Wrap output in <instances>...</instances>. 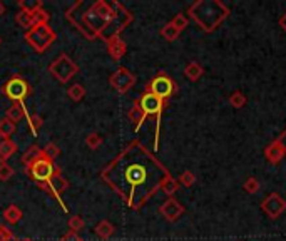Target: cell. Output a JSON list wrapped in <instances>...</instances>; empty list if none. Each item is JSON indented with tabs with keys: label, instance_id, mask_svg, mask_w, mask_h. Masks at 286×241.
<instances>
[{
	"label": "cell",
	"instance_id": "1",
	"mask_svg": "<svg viewBox=\"0 0 286 241\" xmlns=\"http://www.w3.org/2000/svg\"><path fill=\"white\" fill-rule=\"evenodd\" d=\"M169 171L139 142H132L102 171V179L127 203V206L139 209L161 189Z\"/></svg>",
	"mask_w": 286,
	"mask_h": 241
},
{
	"label": "cell",
	"instance_id": "2",
	"mask_svg": "<svg viewBox=\"0 0 286 241\" xmlns=\"http://www.w3.org/2000/svg\"><path fill=\"white\" fill-rule=\"evenodd\" d=\"M228 15L229 9L220 0H199L189 7V17L204 32H214Z\"/></svg>",
	"mask_w": 286,
	"mask_h": 241
},
{
	"label": "cell",
	"instance_id": "3",
	"mask_svg": "<svg viewBox=\"0 0 286 241\" xmlns=\"http://www.w3.org/2000/svg\"><path fill=\"white\" fill-rule=\"evenodd\" d=\"M139 107L142 109L144 116H154L157 119L156 124V136H154V149L157 148V142H159V126H161V112L164 109V101L159 99L157 95L151 94V92H144L141 95V99L137 101Z\"/></svg>",
	"mask_w": 286,
	"mask_h": 241
},
{
	"label": "cell",
	"instance_id": "4",
	"mask_svg": "<svg viewBox=\"0 0 286 241\" xmlns=\"http://www.w3.org/2000/svg\"><path fill=\"white\" fill-rule=\"evenodd\" d=\"M26 40L37 52H44L47 47L56 40V32L49 27V23H45V26L39 23V26H34L30 30H27Z\"/></svg>",
	"mask_w": 286,
	"mask_h": 241
},
{
	"label": "cell",
	"instance_id": "5",
	"mask_svg": "<svg viewBox=\"0 0 286 241\" xmlns=\"http://www.w3.org/2000/svg\"><path fill=\"white\" fill-rule=\"evenodd\" d=\"M49 72H51L60 84H65L67 81H70L72 77L77 74L79 67L67 54H60V56L49 65Z\"/></svg>",
	"mask_w": 286,
	"mask_h": 241
},
{
	"label": "cell",
	"instance_id": "6",
	"mask_svg": "<svg viewBox=\"0 0 286 241\" xmlns=\"http://www.w3.org/2000/svg\"><path fill=\"white\" fill-rule=\"evenodd\" d=\"M176 90H178V84H176L168 74H164V72L157 74L154 79L148 84V87H146V92L154 94L159 99H162V101H166V99L171 98Z\"/></svg>",
	"mask_w": 286,
	"mask_h": 241
},
{
	"label": "cell",
	"instance_id": "7",
	"mask_svg": "<svg viewBox=\"0 0 286 241\" xmlns=\"http://www.w3.org/2000/svg\"><path fill=\"white\" fill-rule=\"evenodd\" d=\"M2 92L7 95L12 102H22L27 95H30L32 87H30L29 82L26 79H22L20 76H14L4 84Z\"/></svg>",
	"mask_w": 286,
	"mask_h": 241
},
{
	"label": "cell",
	"instance_id": "8",
	"mask_svg": "<svg viewBox=\"0 0 286 241\" xmlns=\"http://www.w3.org/2000/svg\"><path fill=\"white\" fill-rule=\"evenodd\" d=\"M26 171H29L30 178H32L34 181H37V183H40L42 186H45L49 181H51V178L54 176L56 166H54V161L47 159V158H40L35 162H32V164L29 166V170H26Z\"/></svg>",
	"mask_w": 286,
	"mask_h": 241
},
{
	"label": "cell",
	"instance_id": "9",
	"mask_svg": "<svg viewBox=\"0 0 286 241\" xmlns=\"http://www.w3.org/2000/svg\"><path fill=\"white\" fill-rule=\"evenodd\" d=\"M261 209L268 214L270 220H276L286 211V201L278 195V192H271V195H268L265 198V201L261 203Z\"/></svg>",
	"mask_w": 286,
	"mask_h": 241
},
{
	"label": "cell",
	"instance_id": "10",
	"mask_svg": "<svg viewBox=\"0 0 286 241\" xmlns=\"http://www.w3.org/2000/svg\"><path fill=\"white\" fill-rule=\"evenodd\" d=\"M109 81H111V86L115 90H119L121 94H124L134 86V84H136V76L131 74L126 67H121V69H117L114 72Z\"/></svg>",
	"mask_w": 286,
	"mask_h": 241
},
{
	"label": "cell",
	"instance_id": "11",
	"mask_svg": "<svg viewBox=\"0 0 286 241\" xmlns=\"http://www.w3.org/2000/svg\"><path fill=\"white\" fill-rule=\"evenodd\" d=\"M45 189H51V192L54 196L57 198V201L62 204V208L67 211V206H64V203L62 200H60V192H64L67 188H69V181H67L64 176H62V173H60V167H56V171H54V176L51 178V181L44 186Z\"/></svg>",
	"mask_w": 286,
	"mask_h": 241
},
{
	"label": "cell",
	"instance_id": "12",
	"mask_svg": "<svg viewBox=\"0 0 286 241\" xmlns=\"http://www.w3.org/2000/svg\"><path fill=\"white\" fill-rule=\"evenodd\" d=\"M159 213L168 221L174 223V221H178L182 214H184V206H182V204L178 200H174V198H168V200L161 204Z\"/></svg>",
	"mask_w": 286,
	"mask_h": 241
},
{
	"label": "cell",
	"instance_id": "13",
	"mask_svg": "<svg viewBox=\"0 0 286 241\" xmlns=\"http://www.w3.org/2000/svg\"><path fill=\"white\" fill-rule=\"evenodd\" d=\"M284 151L283 148L279 146V142L275 139L273 142H270L268 146L265 148V158L268 159L270 164H278V162H281V159L284 158Z\"/></svg>",
	"mask_w": 286,
	"mask_h": 241
},
{
	"label": "cell",
	"instance_id": "14",
	"mask_svg": "<svg viewBox=\"0 0 286 241\" xmlns=\"http://www.w3.org/2000/svg\"><path fill=\"white\" fill-rule=\"evenodd\" d=\"M106 42H107V51H109V54L112 56L114 60H119V59L126 54V51H127L126 42L121 40V39L117 37V35H114V37L107 39Z\"/></svg>",
	"mask_w": 286,
	"mask_h": 241
},
{
	"label": "cell",
	"instance_id": "15",
	"mask_svg": "<svg viewBox=\"0 0 286 241\" xmlns=\"http://www.w3.org/2000/svg\"><path fill=\"white\" fill-rule=\"evenodd\" d=\"M40 158H44V151H42L39 146H30L26 153H23V156H22V164L26 166V170H29V166L32 164V162H35L37 159H40Z\"/></svg>",
	"mask_w": 286,
	"mask_h": 241
},
{
	"label": "cell",
	"instance_id": "16",
	"mask_svg": "<svg viewBox=\"0 0 286 241\" xmlns=\"http://www.w3.org/2000/svg\"><path fill=\"white\" fill-rule=\"evenodd\" d=\"M27 116V111H26V106L22 104V102H14L9 109H7V119L12 120V123H19L23 117Z\"/></svg>",
	"mask_w": 286,
	"mask_h": 241
},
{
	"label": "cell",
	"instance_id": "17",
	"mask_svg": "<svg viewBox=\"0 0 286 241\" xmlns=\"http://www.w3.org/2000/svg\"><path fill=\"white\" fill-rule=\"evenodd\" d=\"M17 151V144L10 139H4L0 137V162H5L10 156H14Z\"/></svg>",
	"mask_w": 286,
	"mask_h": 241
},
{
	"label": "cell",
	"instance_id": "18",
	"mask_svg": "<svg viewBox=\"0 0 286 241\" xmlns=\"http://www.w3.org/2000/svg\"><path fill=\"white\" fill-rule=\"evenodd\" d=\"M127 117H129V120L134 124V128H136V131H137L139 128H141V124L144 123V119H146L144 112H142L141 107H139L137 102H134V104L131 106L129 112H127Z\"/></svg>",
	"mask_w": 286,
	"mask_h": 241
},
{
	"label": "cell",
	"instance_id": "19",
	"mask_svg": "<svg viewBox=\"0 0 286 241\" xmlns=\"http://www.w3.org/2000/svg\"><path fill=\"white\" fill-rule=\"evenodd\" d=\"M22 216H23L22 209L17 206V204H9V206L4 209V218L7 220L10 225H17V223L22 220Z\"/></svg>",
	"mask_w": 286,
	"mask_h": 241
},
{
	"label": "cell",
	"instance_id": "20",
	"mask_svg": "<svg viewBox=\"0 0 286 241\" xmlns=\"http://www.w3.org/2000/svg\"><path fill=\"white\" fill-rule=\"evenodd\" d=\"M204 74V69L201 67V64L198 62H189L186 65V69H184V76L189 79L191 82H196L201 79V76Z\"/></svg>",
	"mask_w": 286,
	"mask_h": 241
},
{
	"label": "cell",
	"instance_id": "21",
	"mask_svg": "<svg viewBox=\"0 0 286 241\" xmlns=\"http://www.w3.org/2000/svg\"><path fill=\"white\" fill-rule=\"evenodd\" d=\"M178 189H179V183H178V179H174V178L171 176V174L164 178L162 184H161V191L164 192V195H168L169 198H171Z\"/></svg>",
	"mask_w": 286,
	"mask_h": 241
},
{
	"label": "cell",
	"instance_id": "22",
	"mask_svg": "<svg viewBox=\"0 0 286 241\" xmlns=\"http://www.w3.org/2000/svg\"><path fill=\"white\" fill-rule=\"evenodd\" d=\"M96 234L99 238L102 239H107V238H111L112 234H114V226H112V223H109L107 220H102L99 225L96 226Z\"/></svg>",
	"mask_w": 286,
	"mask_h": 241
},
{
	"label": "cell",
	"instance_id": "23",
	"mask_svg": "<svg viewBox=\"0 0 286 241\" xmlns=\"http://www.w3.org/2000/svg\"><path fill=\"white\" fill-rule=\"evenodd\" d=\"M15 20H17V23H19L22 29H26V30H30L35 26L34 15L29 14V12H23V10H20L19 14L15 15Z\"/></svg>",
	"mask_w": 286,
	"mask_h": 241
},
{
	"label": "cell",
	"instance_id": "24",
	"mask_svg": "<svg viewBox=\"0 0 286 241\" xmlns=\"http://www.w3.org/2000/svg\"><path fill=\"white\" fill-rule=\"evenodd\" d=\"M15 124L9 120L7 117L0 119V137H4V139H9V137L15 132Z\"/></svg>",
	"mask_w": 286,
	"mask_h": 241
},
{
	"label": "cell",
	"instance_id": "25",
	"mask_svg": "<svg viewBox=\"0 0 286 241\" xmlns=\"http://www.w3.org/2000/svg\"><path fill=\"white\" fill-rule=\"evenodd\" d=\"M27 124L30 131H32V134L37 136V132L42 129V126H44V119H42L39 114H30V116H27Z\"/></svg>",
	"mask_w": 286,
	"mask_h": 241
},
{
	"label": "cell",
	"instance_id": "26",
	"mask_svg": "<svg viewBox=\"0 0 286 241\" xmlns=\"http://www.w3.org/2000/svg\"><path fill=\"white\" fill-rule=\"evenodd\" d=\"M67 95H69L72 101L79 102L84 99V95H86V89H84V86H81V84H72L69 90H67Z\"/></svg>",
	"mask_w": 286,
	"mask_h": 241
},
{
	"label": "cell",
	"instance_id": "27",
	"mask_svg": "<svg viewBox=\"0 0 286 241\" xmlns=\"http://www.w3.org/2000/svg\"><path fill=\"white\" fill-rule=\"evenodd\" d=\"M179 34H181V32H179V30L173 26L171 22L166 23V26H164V27L161 29V35H162V37L166 39L168 42H173V40H176V39L179 37Z\"/></svg>",
	"mask_w": 286,
	"mask_h": 241
},
{
	"label": "cell",
	"instance_id": "28",
	"mask_svg": "<svg viewBox=\"0 0 286 241\" xmlns=\"http://www.w3.org/2000/svg\"><path fill=\"white\" fill-rule=\"evenodd\" d=\"M228 101H229V104L234 107V109H241V107L246 104L248 99H246V95L241 92V90H234V92L229 95Z\"/></svg>",
	"mask_w": 286,
	"mask_h": 241
},
{
	"label": "cell",
	"instance_id": "29",
	"mask_svg": "<svg viewBox=\"0 0 286 241\" xmlns=\"http://www.w3.org/2000/svg\"><path fill=\"white\" fill-rule=\"evenodd\" d=\"M86 146L89 149H99L102 146V136L97 134V132H90V134L86 137Z\"/></svg>",
	"mask_w": 286,
	"mask_h": 241
},
{
	"label": "cell",
	"instance_id": "30",
	"mask_svg": "<svg viewBox=\"0 0 286 241\" xmlns=\"http://www.w3.org/2000/svg\"><path fill=\"white\" fill-rule=\"evenodd\" d=\"M42 9V2H39V0H22L20 2V10H23V12H29V14H34V12H37V10H40Z\"/></svg>",
	"mask_w": 286,
	"mask_h": 241
},
{
	"label": "cell",
	"instance_id": "31",
	"mask_svg": "<svg viewBox=\"0 0 286 241\" xmlns=\"http://www.w3.org/2000/svg\"><path fill=\"white\" fill-rule=\"evenodd\" d=\"M42 151H44V158L51 159V161L59 158V154H60L59 146H57V144H54V142H49L45 148H42Z\"/></svg>",
	"mask_w": 286,
	"mask_h": 241
},
{
	"label": "cell",
	"instance_id": "32",
	"mask_svg": "<svg viewBox=\"0 0 286 241\" xmlns=\"http://www.w3.org/2000/svg\"><path fill=\"white\" fill-rule=\"evenodd\" d=\"M243 188H245L248 195H256L259 191V181L256 178H248L245 181V184H243Z\"/></svg>",
	"mask_w": 286,
	"mask_h": 241
},
{
	"label": "cell",
	"instance_id": "33",
	"mask_svg": "<svg viewBox=\"0 0 286 241\" xmlns=\"http://www.w3.org/2000/svg\"><path fill=\"white\" fill-rule=\"evenodd\" d=\"M178 183L184 186V188H191V186L196 183V176H194V173H191V171H184L179 176Z\"/></svg>",
	"mask_w": 286,
	"mask_h": 241
},
{
	"label": "cell",
	"instance_id": "34",
	"mask_svg": "<svg viewBox=\"0 0 286 241\" xmlns=\"http://www.w3.org/2000/svg\"><path fill=\"white\" fill-rule=\"evenodd\" d=\"M171 23L179 30V32H182V30H184L186 27H187V23H189V19H187V17L184 15V14H178L174 17V19L171 20Z\"/></svg>",
	"mask_w": 286,
	"mask_h": 241
},
{
	"label": "cell",
	"instance_id": "35",
	"mask_svg": "<svg viewBox=\"0 0 286 241\" xmlns=\"http://www.w3.org/2000/svg\"><path fill=\"white\" fill-rule=\"evenodd\" d=\"M12 176H14V167L7 162H0V181H9Z\"/></svg>",
	"mask_w": 286,
	"mask_h": 241
},
{
	"label": "cell",
	"instance_id": "36",
	"mask_svg": "<svg viewBox=\"0 0 286 241\" xmlns=\"http://www.w3.org/2000/svg\"><path fill=\"white\" fill-rule=\"evenodd\" d=\"M86 226V223H84V220L81 218V216H70V220H69V228H70V231H81L82 228Z\"/></svg>",
	"mask_w": 286,
	"mask_h": 241
},
{
	"label": "cell",
	"instance_id": "37",
	"mask_svg": "<svg viewBox=\"0 0 286 241\" xmlns=\"http://www.w3.org/2000/svg\"><path fill=\"white\" fill-rule=\"evenodd\" d=\"M32 15H34L35 26H39V23H42V26H45V23L49 22V19H51V15H49L44 9H40V10H37V12H34Z\"/></svg>",
	"mask_w": 286,
	"mask_h": 241
},
{
	"label": "cell",
	"instance_id": "38",
	"mask_svg": "<svg viewBox=\"0 0 286 241\" xmlns=\"http://www.w3.org/2000/svg\"><path fill=\"white\" fill-rule=\"evenodd\" d=\"M14 239V234H12L10 228L5 225H0V241H12Z\"/></svg>",
	"mask_w": 286,
	"mask_h": 241
},
{
	"label": "cell",
	"instance_id": "39",
	"mask_svg": "<svg viewBox=\"0 0 286 241\" xmlns=\"http://www.w3.org/2000/svg\"><path fill=\"white\" fill-rule=\"evenodd\" d=\"M60 241H82V238L79 236V233L69 231V233H65L62 238H60Z\"/></svg>",
	"mask_w": 286,
	"mask_h": 241
},
{
	"label": "cell",
	"instance_id": "40",
	"mask_svg": "<svg viewBox=\"0 0 286 241\" xmlns=\"http://www.w3.org/2000/svg\"><path fill=\"white\" fill-rule=\"evenodd\" d=\"M276 141L279 142V146L283 148L284 154H286V129L283 131V134H279V137H276Z\"/></svg>",
	"mask_w": 286,
	"mask_h": 241
},
{
	"label": "cell",
	"instance_id": "41",
	"mask_svg": "<svg viewBox=\"0 0 286 241\" xmlns=\"http://www.w3.org/2000/svg\"><path fill=\"white\" fill-rule=\"evenodd\" d=\"M279 26H281V29L286 32V12H284L281 17H279Z\"/></svg>",
	"mask_w": 286,
	"mask_h": 241
},
{
	"label": "cell",
	"instance_id": "42",
	"mask_svg": "<svg viewBox=\"0 0 286 241\" xmlns=\"http://www.w3.org/2000/svg\"><path fill=\"white\" fill-rule=\"evenodd\" d=\"M4 12H5V5H4L2 2H0V17L4 15Z\"/></svg>",
	"mask_w": 286,
	"mask_h": 241
},
{
	"label": "cell",
	"instance_id": "43",
	"mask_svg": "<svg viewBox=\"0 0 286 241\" xmlns=\"http://www.w3.org/2000/svg\"><path fill=\"white\" fill-rule=\"evenodd\" d=\"M17 241H32V239H29V238H22V239H17Z\"/></svg>",
	"mask_w": 286,
	"mask_h": 241
},
{
	"label": "cell",
	"instance_id": "44",
	"mask_svg": "<svg viewBox=\"0 0 286 241\" xmlns=\"http://www.w3.org/2000/svg\"><path fill=\"white\" fill-rule=\"evenodd\" d=\"M0 45H2V37H0Z\"/></svg>",
	"mask_w": 286,
	"mask_h": 241
}]
</instances>
